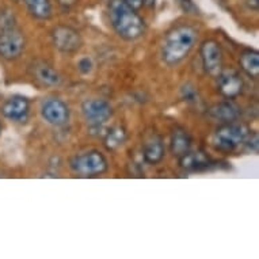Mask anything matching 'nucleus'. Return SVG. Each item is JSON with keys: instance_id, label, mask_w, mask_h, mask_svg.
Wrapping results in <instances>:
<instances>
[{"instance_id": "c85d7f7f", "label": "nucleus", "mask_w": 259, "mask_h": 259, "mask_svg": "<svg viewBox=\"0 0 259 259\" xmlns=\"http://www.w3.org/2000/svg\"><path fill=\"white\" fill-rule=\"evenodd\" d=\"M13 2H15V3H19V2H22V0H13Z\"/></svg>"}, {"instance_id": "7ed1b4c3", "label": "nucleus", "mask_w": 259, "mask_h": 259, "mask_svg": "<svg viewBox=\"0 0 259 259\" xmlns=\"http://www.w3.org/2000/svg\"><path fill=\"white\" fill-rule=\"evenodd\" d=\"M26 38L17 17L10 10L0 13V57L13 61L25 52Z\"/></svg>"}, {"instance_id": "4be33fe9", "label": "nucleus", "mask_w": 259, "mask_h": 259, "mask_svg": "<svg viewBox=\"0 0 259 259\" xmlns=\"http://www.w3.org/2000/svg\"><path fill=\"white\" fill-rule=\"evenodd\" d=\"M93 68L94 63L90 57H83V59L79 60V63H77V69H79L83 75H89V73H91Z\"/></svg>"}, {"instance_id": "f03ea898", "label": "nucleus", "mask_w": 259, "mask_h": 259, "mask_svg": "<svg viewBox=\"0 0 259 259\" xmlns=\"http://www.w3.org/2000/svg\"><path fill=\"white\" fill-rule=\"evenodd\" d=\"M109 19L118 37L125 41H137L147 31V23L137 10L125 0H109Z\"/></svg>"}, {"instance_id": "f8f14e48", "label": "nucleus", "mask_w": 259, "mask_h": 259, "mask_svg": "<svg viewBox=\"0 0 259 259\" xmlns=\"http://www.w3.org/2000/svg\"><path fill=\"white\" fill-rule=\"evenodd\" d=\"M31 75L35 80L41 83L45 87H57L61 83V76L52 65L44 63V61H37L31 67Z\"/></svg>"}, {"instance_id": "ddd939ff", "label": "nucleus", "mask_w": 259, "mask_h": 259, "mask_svg": "<svg viewBox=\"0 0 259 259\" xmlns=\"http://www.w3.org/2000/svg\"><path fill=\"white\" fill-rule=\"evenodd\" d=\"M179 159V166L185 171H202L210 166V159L202 151H189Z\"/></svg>"}, {"instance_id": "a211bd4d", "label": "nucleus", "mask_w": 259, "mask_h": 259, "mask_svg": "<svg viewBox=\"0 0 259 259\" xmlns=\"http://www.w3.org/2000/svg\"><path fill=\"white\" fill-rule=\"evenodd\" d=\"M25 3L29 14L38 21H48L51 19L53 9L51 0H22Z\"/></svg>"}, {"instance_id": "39448f33", "label": "nucleus", "mask_w": 259, "mask_h": 259, "mask_svg": "<svg viewBox=\"0 0 259 259\" xmlns=\"http://www.w3.org/2000/svg\"><path fill=\"white\" fill-rule=\"evenodd\" d=\"M69 167L80 177H98L109 170V161L101 151L91 149L73 156L69 161Z\"/></svg>"}, {"instance_id": "9b49d317", "label": "nucleus", "mask_w": 259, "mask_h": 259, "mask_svg": "<svg viewBox=\"0 0 259 259\" xmlns=\"http://www.w3.org/2000/svg\"><path fill=\"white\" fill-rule=\"evenodd\" d=\"M0 111H2V115L5 118L14 121V122H21V121L27 118V115H29V99L22 97V95H14L2 105Z\"/></svg>"}, {"instance_id": "b1692460", "label": "nucleus", "mask_w": 259, "mask_h": 259, "mask_svg": "<svg viewBox=\"0 0 259 259\" xmlns=\"http://www.w3.org/2000/svg\"><path fill=\"white\" fill-rule=\"evenodd\" d=\"M246 7L250 11H258L259 10V0H246Z\"/></svg>"}, {"instance_id": "6e6552de", "label": "nucleus", "mask_w": 259, "mask_h": 259, "mask_svg": "<svg viewBox=\"0 0 259 259\" xmlns=\"http://www.w3.org/2000/svg\"><path fill=\"white\" fill-rule=\"evenodd\" d=\"M81 114L91 126L98 127L113 117V107L105 99H87L81 103Z\"/></svg>"}, {"instance_id": "cd10ccee", "label": "nucleus", "mask_w": 259, "mask_h": 259, "mask_svg": "<svg viewBox=\"0 0 259 259\" xmlns=\"http://www.w3.org/2000/svg\"><path fill=\"white\" fill-rule=\"evenodd\" d=\"M2 131H3V125H2V122H0V135H2Z\"/></svg>"}, {"instance_id": "f257e3e1", "label": "nucleus", "mask_w": 259, "mask_h": 259, "mask_svg": "<svg viewBox=\"0 0 259 259\" xmlns=\"http://www.w3.org/2000/svg\"><path fill=\"white\" fill-rule=\"evenodd\" d=\"M198 42V30L190 25L175 26L168 31L160 47V57L168 67H175L189 57Z\"/></svg>"}, {"instance_id": "f3484780", "label": "nucleus", "mask_w": 259, "mask_h": 259, "mask_svg": "<svg viewBox=\"0 0 259 259\" xmlns=\"http://www.w3.org/2000/svg\"><path fill=\"white\" fill-rule=\"evenodd\" d=\"M240 68L247 76L256 80L259 77V52L254 49H246L242 52L239 59Z\"/></svg>"}, {"instance_id": "393cba45", "label": "nucleus", "mask_w": 259, "mask_h": 259, "mask_svg": "<svg viewBox=\"0 0 259 259\" xmlns=\"http://www.w3.org/2000/svg\"><path fill=\"white\" fill-rule=\"evenodd\" d=\"M127 5L131 6V7H133L135 10H141L143 7H144V3H143V0H125Z\"/></svg>"}, {"instance_id": "bb28decb", "label": "nucleus", "mask_w": 259, "mask_h": 259, "mask_svg": "<svg viewBox=\"0 0 259 259\" xmlns=\"http://www.w3.org/2000/svg\"><path fill=\"white\" fill-rule=\"evenodd\" d=\"M73 2H75V0H60V5L67 6V7H69V6L73 5Z\"/></svg>"}, {"instance_id": "20e7f679", "label": "nucleus", "mask_w": 259, "mask_h": 259, "mask_svg": "<svg viewBox=\"0 0 259 259\" xmlns=\"http://www.w3.org/2000/svg\"><path fill=\"white\" fill-rule=\"evenodd\" d=\"M248 132L250 131L240 123H221L213 133L212 147L219 152H235L242 148Z\"/></svg>"}, {"instance_id": "5701e85b", "label": "nucleus", "mask_w": 259, "mask_h": 259, "mask_svg": "<svg viewBox=\"0 0 259 259\" xmlns=\"http://www.w3.org/2000/svg\"><path fill=\"white\" fill-rule=\"evenodd\" d=\"M178 5L185 14H198L197 6L191 0H178Z\"/></svg>"}, {"instance_id": "dca6fc26", "label": "nucleus", "mask_w": 259, "mask_h": 259, "mask_svg": "<svg viewBox=\"0 0 259 259\" xmlns=\"http://www.w3.org/2000/svg\"><path fill=\"white\" fill-rule=\"evenodd\" d=\"M166 155V147L163 144V140L160 137L153 136L144 144L143 148V157L148 164H157L163 160Z\"/></svg>"}, {"instance_id": "4468645a", "label": "nucleus", "mask_w": 259, "mask_h": 259, "mask_svg": "<svg viewBox=\"0 0 259 259\" xmlns=\"http://www.w3.org/2000/svg\"><path fill=\"white\" fill-rule=\"evenodd\" d=\"M193 145V139L190 133L187 132L185 127H175L171 133L170 139V149L171 153L177 157H181L186 152H189Z\"/></svg>"}, {"instance_id": "9d476101", "label": "nucleus", "mask_w": 259, "mask_h": 259, "mask_svg": "<svg viewBox=\"0 0 259 259\" xmlns=\"http://www.w3.org/2000/svg\"><path fill=\"white\" fill-rule=\"evenodd\" d=\"M243 87H244V83H243L242 76L236 71H232V69L224 71L223 69L220 75L217 76L219 93L228 101L238 98L239 95L243 93Z\"/></svg>"}, {"instance_id": "423d86ee", "label": "nucleus", "mask_w": 259, "mask_h": 259, "mask_svg": "<svg viewBox=\"0 0 259 259\" xmlns=\"http://www.w3.org/2000/svg\"><path fill=\"white\" fill-rule=\"evenodd\" d=\"M52 42L59 52L64 55H73L83 47L80 33L71 26L60 25L52 30Z\"/></svg>"}, {"instance_id": "2eb2a0df", "label": "nucleus", "mask_w": 259, "mask_h": 259, "mask_svg": "<svg viewBox=\"0 0 259 259\" xmlns=\"http://www.w3.org/2000/svg\"><path fill=\"white\" fill-rule=\"evenodd\" d=\"M209 115L214 121H219L221 123L236 122L240 117V111L234 103L227 101V102H220L209 109Z\"/></svg>"}, {"instance_id": "412c9836", "label": "nucleus", "mask_w": 259, "mask_h": 259, "mask_svg": "<svg viewBox=\"0 0 259 259\" xmlns=\"http://www.w3.org/2000/svg\"><path fill=\"white\" fill-rule=\"evenodd\" d=\"M258 135L255 132H248L247 135L246 140L243 143V148H246L247 151H250V152H254V153H258Z\"/></svg>"}, {"instance_id": "6ab92c4d", "label": "nucleus", "mask_w": 259, "mask_h": 259, "mask_svg": "<svg viewBox=\"0 0 259 259\" xmlns=\"http://www.w3.org/2000/svg\"><path fill=\"white\" fill-rule=\"evenodd\" d=\"M127 140V133L125 127L114 126L109 129L106 136L103 139V144L106 147L107 151H117L122 147Z\"/></svg>"}, {"instance_id": "a878e982", "label": "nucleus", "mask_w": 259, "mask_h": 259, "mask_svg": "<svg viewBox=\"0 0 259 259\" xmlns=\"http://www.w3.org/2000/svg\"><path fill=\"white\" fill-rule=\"evenodd\" d=\"M145 7H148L149 10H153L156 7V0H143Z\"/></svg>"}, {"instance_id": "aec40b11", "label": "nucleus", "mask_w": 259, "mask_h": 259, "mask_svg": "<svg viewBox=\"0 0 259 259\" xmlns=\"http://www.w3.org/2000/svg\"><path fill=\"white\" fill-rule=\"evenodd\" d=\"M182 98L187 103L198 102V91L193 84H185L182 87Z\"/></svg>"}, {"instance_id": "1a4fd4ad", "label": "nucleus", "mask_w": 259, "mask_h": 259, "mask_svg": "<svg viewBox=\"0 0 259 259\" xmlns=\"http://www.w3.org/2000/svg\"><path fill=\"white\" fill-rule=\"evenodd\" d=\"M41 115L45 122L53 126H64L68 123L71 110L67 103L59 98H49L41 106Z\"/></svg>"}, {"instance_id": "0eeeda50", "label": "nucleus", "mask_w": 259, "mask_h": 259, "mask_svg": "<svg viewBox=\"0 0 259 259\" xmlns=\"http://www.w3.org/2000/svg\"><path fill=\"white\" fill-rule=\"evenodd\" d=\"M200 56L205 72L212 77L219 76L224 65V53L220 44L214 39H206L201 45Z\"/></svg>"}]
</instances>
